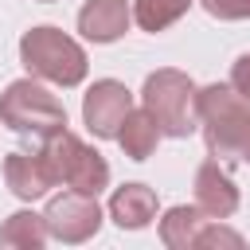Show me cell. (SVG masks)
<instances>
[{"mask_svg":"<svg viewBox=\"0 0 250 250\" xmlns=\"http://www.w3.org/2000/svg\"><path fill=\"white\" fill-rule=\"evenodd\" d=\"M23 62L35 70V74H47L62 86H74L82 74H86V59L82 51L62 39L55 27H35L27 39H23Z\"/></svg>","mask_w":250,"mask_h":250,"instance_id":"6da1fadb","label":"cell"},{"mask_svg":"<svg viewBox=\"0 0 250 250\" xmlns=\"http://www.w3.org/2000/svg\"><path fill=\"white\" fill-rule=\"evenodd\" d=\"M4 121L12 125V129H20V133H27V129H59L62 125V109L55 105V98L51 94H43L39 86H31V82H16L12 90H8V98H4Z\"/></svg>","mask_w":250,"mask_h":250,"instance_id":"7a4b0ae2","label":"cell"},{"mask_svg":"<svg viewBox=\"0 0 250 250\" xmlns=\"http://www.w3.org/2000/svg\"><path fill=\"white\" fill-rule=\"evenodd\" d=\"M145 94H148L152 117H160V125H164L168 133H188V129H191V125H188V94H191V86H188L180 74H172V70L152 74L148 86H145Z\"/></svg>","mask_w":250,"mask_h":250,"instance_id":"3957f363","label":"cell"},{"mask_svg":"<svg viewBox=\"0 0 250 250\" xmlns=\"http://www.w3.org/2000/svg\"><path fill=\"white\" fill-rule=\"evenodd\" d=\"M125 113H129V94H125V86H117V82H98V86L90 90V98H86V121H90L94 133H102V137L117 133V125H125Z\"/></svg>","mask_w":250,"mask_h":250,"instance_id":"277c9868","label":"cell"},{"mask_svg":"<svg viewBox=\"0 0 250 250\" xmlns=\"http://www.w3.org/2000/svg\"><path fill=\"white\" fill-rule=\"evenodd\" d=\"M125 20H129L125 0H90L82 8V31L90 39H113V35H121Z\"/></svg>","mask_w":250,"mask_h":250,"instance_id":"5b68a950","label":"cell"},{"mask_svg":"<svg viewBox=\"0 0 250 250\" xmlns=\"http://www.w3.org/2000/svg\"><path fill=\"white\" fill-rule=\"evenodd\" d=\"M148 207H152V195H148L145 188H137V184L125 188V191L113 199V211H117V223H121V227H125V223H129V227H141V223L148 219Z\"/></svg>","mask_w":250,"mask_h":250,"instance_id":"8992f818","label":"cell"},{"mask_svg":"<svg viewBox=\"0 0 250 250\" xmlns=\"http://www.w3.org/2000/svg\"><path fill=\"white\" fill-rule=\"evenodd\" d=\"M8 180H12V188H16L20 195H39V191L47 188V172H43V168H31V160L20 156V152L8 160Z\"/></svg>","mask_w":250,"mask_h":250,"instance_id":"52a82bcc","label":"cell"},{"mask_svg":"<svg viewBox=\"0 0 250 250\" xmlns=\"http://www.w3.org/2000/svg\"><path fill=\"white\" fill-rule=\"evenodd\" d=\"M152 141H156V125H152V117H145V113L129 117L125 133H121V145H125L137 160H145V152L152 148Z\"/></svg>","mask_w":250,"mask_h":250,"instance_id":"ba28073f","label":"cell"},{"mask_svg":"<svg viewBox=\"0 0 250 250\" xmlns=\"http://www.w3.org/2000/svg\"><path fill=\"white\" fill-rule=\"evenodd\" d=\"M184 8H188V0H137V20H141L148 31H156V27H164L168 20H176Z\"/></svg>","mask_w":250,"mask_h":250,"instance_id":"9c48e42d","label":"cell"},{"mask_svg":"<svg viewBox=\"0 0 250 250\" xmlns=\"http://www.w3.org/2000/svg\"><path fill=\"white\" fill-rule=\"evenodd\" d=\"M215 16H250V0H203Z\"/></svg>","mask_w":250,"mask_h":250,"instance_id":"30bf717a","label":"cell"},{"mask_svg":"<svg viewBox=\"0 0 250 250\" xmlns=\"http://www.w3.org/2000/svg\"><path fill=\"white\" fill-rule=\"evenodd\" d=\"M234 86H238V90H246V98H250V55H246V59H238V70H234Z\"/></svg>","mask_w":250,"mask_h":250,"instance_id":"8fae6325","label":"cell"}]
</instances>
